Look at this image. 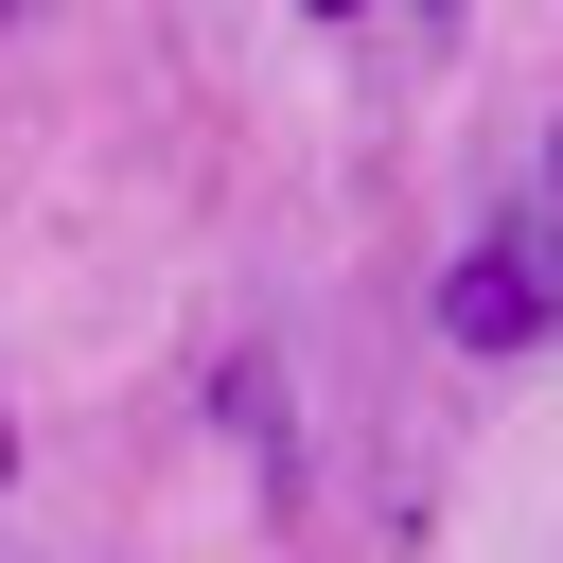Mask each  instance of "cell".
I'll list each match as a JSON object with an SVG mask.
<instances>
[{
    "label": "cell",
    "mask_w": 563,
    "mask_h": 563,
    "mask_svg": "<svg viewBox=\"0 0 563 563\" xmlns=\"http://www.w3.org/2000/svg\"><path fill=\"white\" fill-rule=\"evenodd\" d=\"M440 317H457V334H475V352H510V334H545V264H528V246H475V264H457V299H440Z\"/></svg>",
    "instance_id": "1"
},
{
    "label": "cell",
    "mask_w": 563,
    "mask_h": 563,
    "mask_svg": "<svg viewBox=\"0 0 563 563\" xmlns=\"http://www.w3.org/2000/svg\"><path fill=\"white\" fill-rule=\"evenodd\" d=\"M317 18H352V0H317Z\"/></svg>",
    "instance_id": "2"
}]
</instances>
